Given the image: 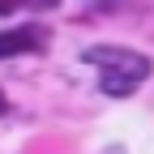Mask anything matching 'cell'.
<instances>
[{
    "label": "cell",
    "mask_w": 154,
    "mask_h": 154,
    "mask_svg": "<svg viewBox=\"0 0 154 154\" xmlns=\"http://www.w3.org/2000/svg\"><path fill=\"white\" fill-rule=\"evenodd\" d=\"M82 60L103 69L99 86H103V94H111V99H128V94H137L141 82L150 77V69H154L150 56L133 51V47H86Z\"/></svg>",
    "instance_id": "1"
},
{
    "label": "cell",
    "mask_w": 154,
    "mask_h": 154,
    "mask_svg": "<svg viewBox=\"0 0 154 154\" xmlns=\"http://www.w3.org/2000/svg\"><path fill=\"white\" fill-rule=\"evenodd\" d=\"M0 116H5V90H0Z\"/></svg>",
    "instance_id": "4"
},
{
    "label": "cell",
    "mask_w": 154,
    "mask_h": 154,
    "mask_svg": "<svg viewBox=\"0 0 154 154\" xmlns=\"http://www.w3.org/2000/svg\"><path fill=\"white\" fill-rule=\"evenodd\" d=\"M43 38H47V30H38V26L0 30V60H9V56H26V51H43Z\"/></svg>",
    "instance_id": "2"
},
{
    "label": "cell",
    "mask_w": 154,
    "mask_h": 154,
    "mask_svg": "<svg viewBox=\"0 0 154 154\" xmlns=\"http://www.w3.org/2000/svg\"><path fill=\"white\" fill-rule=\"evenodd\" d=\"M17 9V0H0V13H13Z\"/></svg>",
    "instance_id": "3"
}]
</instances>
